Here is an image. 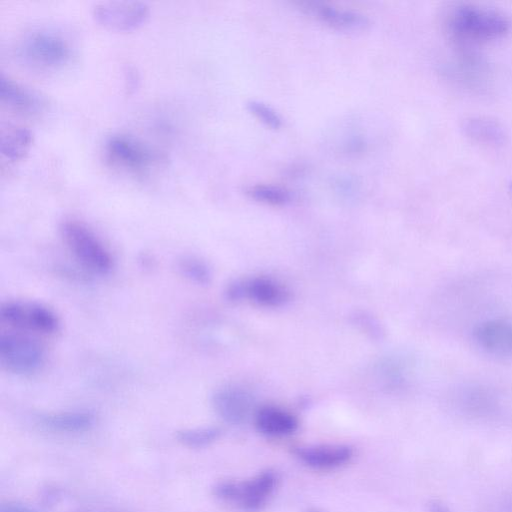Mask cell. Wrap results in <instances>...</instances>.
I'll use <instances>...</instances> for the list:
<instances>
[{"label": "cell", "mask_w": 512, "mask_h": 512, "mask_svg": "<svg viewBox=\"0 0 512 512\" xmlns=\"http://www.w3.org/2000/svg\"><path fill=\"white\" fill-rule=\"evenodd\" d=\"M509 17L496 8L465 3L453 8L448 25L457 36L470 40L494 39L510 28Z\"/></svg>", "instance_id": "6da1fadb"}, {"label": "cell", "mask_w": 512, "mask_h": 512, "mask_svg": "<svg viewBox=\"0 0 512 512\" xmlns=\"http://www.w3.org/2000/svg\"><path fill=\"white\" fill-rule=\"evenodd\" d=\"M60 233L73 257L85 269L99 275H106L112 270L113 257L86 224L75 219L64 220Z\"/></svg>", "instance_id": "7a4b0ae2"}, {"label": "cell", "mask_w": 512, "mask_h": 512, "mask_svg": "<svg viewBox=\"0 0 512 512\" xmlns=\"http://www.w3.org/2000/svg\"><path fill=\"white\" fill-rule=\"evenodd\" d=\"M278 476L265 470L243 481H221L213 487V494L247 512L261 510L274 492Z\"/></svg>", "instance_id": "3957f363"}, {"label": "cell", "mask_w": 512, "mask_h": 512, "mask_svg": "<svg viewBox=\"0 0 512 512\" xmlns=\"http://www.w3.org/2000/svg\"><path fill=\"white\" fill-rule=\"evenodd\" d=\"M0 360L7 371L26 375L42 367L45 351L36 339L28 335L7 333L0 338Z\"/></svg>", "instance_id": "277c9868"}, {"label": "cell", "mask_w": 512, "mask_h": 512, "mask_svg": "<svg viewBox=\"0 0 512 512\" xmlns=\"http://www.w3.org/2000/svg\"><path fill=\"white\" fill-rule=\"evenodd\" d=\"M21 55L31 65L41 69H56L71 58L68 42L57 33L38 30L28 34L20 46Z\"/></svg>", "instance_id": "5b68a950"}, {"label": "cell", "mask_w": 512, "mask_h": 512, "mask_svg": "<svg viewBox=\"0 0 512 512\" xmlns=\"http://www.w3.org/2000/svg\"><path fill=\"white\" fill-rule=\"evenodd\" d=\"M0 316L5 323L25 331L52 334L59 329L57 315L48 307L28 301H8L2 304Z\"/></svg>", "instance_id": "8992f818"}, {"label": "cell", "mask_w": 512, "mask_h": 512, "mask_svg": "<svg viewBox=\"0 0 512 512\" xmlns=\"http://www.w3.org/2000/svg\"><path fill=\"white\" fill-rule=\"evenodd\" d=\"M150 9L143 2H100L94 5L92 17L106 30L131 32L149 18Z\"/></svg>", "instance_id": "52a82bcc"}, {"label": "cell", "mask_w": 512, "mask_h": 512, "mask_svg": "<svg viewBox=\"0 0 512 512\" xmlns=\"http://www.w3.org/2000/svg\"><path fill=\"white\" fill-rule=\"evenodd\" d=\"M106 152L113 164L136 173L148 169L155 160V154L147 145L122 134L108 139Z\"/></svg>", "instance_id": "ba28073f"}, {"label": "cell", "mask_w": 512, "mask_h": 512, "mask_svg": "<svg viewBox=\"0 0 512 512\" xmlns=\"http://www.w3.org/2000/svg\"><path fill=\"white\" fill-rule=\"evenodd\" d=\"M477 347L485 354L507 359L512 357V321L492 318L479 323L473 330Z\"/></svg>", "instance_id": "9c48e42d"}, {"label": "cell", "mask_w": 512, "mask_h": 512, "mask_svg": "<svg viewBox=\"0 0 512 512\" xmlns=\"http://www.w3.org/2000/svg\"><path fill=\"white\" fill-rule=\"evenodd\" d=\"M211 401L216 414L231 425L246 422L254 404L253 397L246 390L235 386L216 390Z\"/></svg>", "instance_id": "30bf717a"}, {"label": "cell", "mask_w": 512, "mask_h": 512, "mask_svg": "<svg viewBox=\"0 0 512 512\" xmlns=\"http://www.w3.org/2000/svg\"><path fill=\"white\" fill-rule=\"evenodd\" d=\"M306 13L311 14L323 24L340 31H359L369 25V19L362 13L351 9L335 7L323 2H299Z\"/></svg>", "instance_id": "8fae6325"}, {"label": "cell", "mask_w": 512, "mask_h": 512, "mask_svg": "<svg viewBox=\"0 0 512 512\" xmlns=\"http://www.w3.org/2000/svg\"><path fill=\"white\" fill-rule=\"evenodd\" d=\"M293 453L306 466L332 469L347 463L352 458L353 450L344 444H319L295 447Z\"/></svg>", "instance_id": "7c38bea8"}, {"label": "cell", "mask_w": 512, "mask_h": 512, "mask_svg": "<svg viewBox=\"0 0 512 512\" xmlns=\"http://www.w3.org/2000/svg\"><path fill=\"white\" fill-rule=\"evenodd\" d=\"M456 407L470 417H490L499 410L497 395L487 387L470 385L460 388L455 395Z\"/></svg>", "instance_id": "4fadbf2b"}, {"label": "cell", "mask_w": 512, "mask_h": 512, "mask_svg": "<svg viewBox=\"0 0 512 512\" xmlns=\"http://www.w3.org/2000/svg\"><path fill=\"white\" fill-rule=\"evenodd\" d=\"M257 430L266 436H286L298 428V420L289 411L274 405L259 408L254 415Z\"/></svg>", "instance_id": "5bb4252c"}, {"label": "cell", "mask_w": 512, "mask_h": 512, "mask_svg": "<svg viewBox=\"0 0 512 512\" xmlns=\"http://www.w3.org/2000/svg\"><path fill=\"white\" fill-rule=\"evenodd\" d=\"M38 423L45 429L58 433H80L90 430L95 416L89 411H64L41 414Z\"/></svg>", "instance_id": "9a60e30c"}, {"label": "cell", "mask_w": 512, "mask_h": 512, "mask_svg": "<svg viewBox=\"0 0 512 512\" xmlns=\"http://www.w3.org/2000/svg\"><path fill=\"white\" fill-rule=\"evenodd\" d=\"M461 127L467 136L484 144H502L507 137L503 124L486 115L468 116L462 121Z\"/></svg>", "instance_id": "2e32d148"}, {"label": "cell", "mask_w": 512, "mask_h": 512, "mask_svg": "<svg viewBox=\"0 0 512 512\" xmlns=\"http://www.w3.org/2000/svg\"><path fill=\"white\" fill-rule=\"evenodd\" d=\"M244 293L246 298L265 307H279L289 300V292L267 277L244 281Z\"/></svg>", "instance_id": "e0dca14e"}, {"label": "cell", "mask_w": 512, "mask_h": 512, "mask_svg": "<svg viewBox=\"0 0 512 512\" xmlns=\"http://www.w3.org/2000/svg\"><path fill=\"white\" fill-rule=\"evenodd\" d=\"M0 97L8 108L23 114L36 113L41 107L36 94L3 75L0 77Z\"/></svg>", "instance_id": "ac0fdd59"}, {"label": "cell", "mask_w": 512, "mask_h": 512, "mask_svg": "<svg viewBox=\"0 0 512 512\" xmlns=\"http://www.w3.org/2000/svg\"><path fill=\"white\" fill-rule=\"evenodd\" d=\"M33 142L31 131L24 127H8L1 131L0 151L10 161L24 159Z\"/></svg>", "instance_id": "d6986e66"}, {"label": "cell", "mask_w": 512, "mask_h": 512, "mask_svg": "<svg viewBox=\"0 0 512 512\" xmlns=\"http://www.w3.org/2000/svg\"><path fill=\"white\" fill-rule=\"evenodd\" d=\"M221 435L218 427H199L177 431V441L185 447L198 449L214 443Z\"/></svg>", "instance_id": "ffe728a7"}, {"label": "cell", "mask_w": 512, "mask_h": 512, "mask_svg": "<svg viewBox=\"0 0 512 512\" xmlns=\"http://www.w3.org/2000/svg\"><path fill=\"white\" fill-rule=\"evenodd\" d=\"M246 193L254 200L273 206H281L291 199L289 191L270 184H256L248 187Z\"/></svg>", "instance_id": "44dd1931"}, {"label": "cell", "mask_w": 512, "mask_h": 512, "mask_svg": "<svg viewBox=\"0 0 512 512\" xmlns=\"http://www.w3.org/2000/svg\"><path fill=\"white\" fill-rule=\"evenodd\" d=\"M178 269L186 279L199 285L208 284L212 277L209 266L194 256L182 257L178 262Z\"/></svg>", "instance_id": "7402d4cb"}, {"label": "cell", "mask_w": 512, "mask_h": 512, "mask_svg": "<svg viewBox=\"0 0 512 512\" xmlns=\"http://www.w3.org/2000/svg\"><path fill=\"white\" fill-rule=\"evenodd\" d=\"M247 109L255 118L271 129H278L282 125L279 114L271 106L261 101L251 100L247 103Z\"/></svg>", "instance_id": "603a6c76"}, {"label": "cell", "mask_w": 512, "mask_h": 512, "mask_svg": "<svg viewBox=\"0 0 512 512\" xmlns=\"http://www.w3.org/2000/svg\"><path fill=\"white\" fill-rule=\"evenodd\" d=\"M355 323L374 338H380L383 333L380 324L371 315L364 312L356 313L353 316Z\"/></svg>", "instance_id": "cb8c5ba5"}, {"label": "cell", "mask_w": 512, "mask_h": 512, "mask_svg": "<svg viewBox=\"0 0 512 512\" xmlns=\"http://www.w3.org/2000/svg\"><path fill=\"white\" fill-rule=\"evenodd\" d=\"M0 512H37L35 509L20 503H3Z\"/></svg>", "instance_id": "d4e9b609"}, {"label": "cell", "mask_w": 512, "mask_h": 512, "mask_svg": "<svg viewBox=\"0 0 512 512\" xmlns=\"http://www.w3.org/2000/svg\"><path fill=\"white\" fill-rule=\"evenodd\" d=\"M428 512H449V510L440 502H432Z\"/></svg>", "instance_id": "484cf974"}, {"label": "cell", "mask_w": 512, "mask_h": 512, "mask_svg": "<svg viewBox=\"0 0 512 512\" xmlns=\"http://www.w3.org/2000/svg\"><path fill=\"white\" fill-rule=\"evenodd\" d=\"M308 512H320L318 510H309Z\"/></svg>", "instance_id": "4316f807"}, {"label": "cell", "mask_w": 512, "mask_h": 512, "mask_svg": "<svg viewBox=\"0 0 512 512\" xmlns=\"http://www.w3.org/2000/svg\"><path fill=\"white\" fill-rule=\"evenodd\" d=\"M510 187H511V191H512V182H511V184H510Z\"/></svg>", "instance_id": "83f0119b"}]
</instances>
